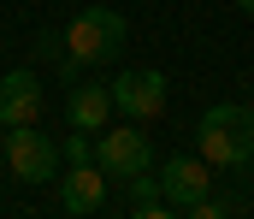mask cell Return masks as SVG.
I'll list each match as a JSON object with an SVG mask.
<instances>
[{
  "label": "cell",
  "mask_w": 254,
  "mask_h": 219,
  "mask_svg": "<svg viewBox=\"0 0 254 219\" xmlns=\"http://www.w3.org/2000/svg\"><path fill=\"white\" fill-rule=\"evenodd\" d=\"M195 143H201V160L213 172H254V107L243 101H219L201 113L195 125Z\"/></svg>",
  "instance_id": "cell-1"
},
{
  "label": "cell",
  "mask_w": 254,
  "mask_h": 219,
  "mask_svg": "<svg viewBox=\"0 0 254 219\" xmlns=\"http://www.w3.org/2000/svg\"><path fill=\"white\" fill-rule=\"evenodd\" d=\"M125 42H130L125 12H113V6H83V12L71 18V30H65V77H77L83 66H113V60L125 54Z\"/></svg>",
  "instance_id": "cell-2"
},
{
  "label": "cell",
  "mask_w": 254,
  "mask_h": 219,
  "mask_svg": "<svg viewBox=\"0 0 254 219\" xmlns=\"http://www.w3.org/2000/svg\"><path fill=\"white\" fill-rule=\"evenodd\" d=\"M6 166H12V178L18 184H54L60 178V143L48 137V131H36V125H18V131H6Z\"/></svg>",
  "instance_id": "cell-3"
},
{
  "label": "cell",
  "mask_w": 254,
  "mask_h": 219,
  "mask_svg": "<svg viewBox=\"0 0 254 219\" xmlns=\"http://www.w3.org/2000/svg\"><path fill=\"white\" fill-rule=\"evenodd\" d=\"M95 166L107 172V178H136V172H154V143L142 137V125L130 119V125H107V131H95Z\"/></svg>",
  "instance_id": "cell-4"
},
{
  "label": "cell",
  "mask_w": 254,
  "mask_h": 219,
  "mask_svg": "<svg viewBox=\"0 0 254 219\" xmlns=\"http://www.w3.org/2000/svg\"><path fill=\"white\" fill-rule=\"evenodd\" d=\"M107 89H113V113H125L136 125H154L166 113V77L160 72H119Z\"/></svg>",
  "instance_id": "cell-5"
},
{
  "label": "cell",
  "mask_w": 254,
  "mask_h": 219,
  "mask_svg": "<svg viewBox=\"0 0 254 219\" xmlns=\"http://www.w3.org/2000/svg\"><path fill=\"white\" fill-rule=\"evenodd\" d=\"M207 172H213V166L195 160V154H172V160H160V196L172 202V214H190L195 202L213 196V178H207Z\"/></svg>",
  "instance_id": "cell-6"
},
{
  "label": "cell",
  "mask_w": 254,
  "mask_h": 219,
  "mask_svg": "<svg viewBox=\"0 0 254 219\" xmlns=\"http://www.w3.org/2000/svg\"><path fill=\"white\" fill-rule=\"evenodd\" d=\"M101 208H107V172H101L95 160L71 166V172L60 178V214L89 219V214H101Z\"/></svg>",
  "instance_id": "cell-7"
},
{
  "label": "cell",
  "mask_w": 254,
  "mask_h": 219,
  "mask_svg": "<svg viewBox=\"0 0 254 219\" xmlns=\"http://www.w3.org/2000/svg\"><path fill=\"white\" fill-rule=\"evenodd\" d=\"M42 77L36 72H6L0 77V125L18 131V125H36L42 119Z\"/></svg>",
  "instance_id": "cell-8"
},
{
  "label": "cell",
  "mask_w": 254,
  "mask_h": 219,
  "mask_svg": "<svg viewBox=\"0 0 254 219\" xmlns=\"http://www.w3.org/2000/svg\"><path fill=\"white\" fill-rule=\"evenodd\" d=\"M65 125L71 131H107L113 125V89L107 83H77L71 95H65Z\"/></svg>",
  "instance_id": "cell-9"
},
{
  "label": "cell",
  "mask_w": 254,
  "mask_h": 219,
  "mask_svg": "<svg viewBox=\"0 0 254 219\" xmlns=\"http://www.w3.org/2000/svg\"><path fill=\"white\" fill-rule=\"evenodd\" d=\"M125 184H130V214H136V219H166V214H172V202L160 196V178L136 172V178H125Z\"/></svg>",
  "instance_id": "cell-10"
},
{
  "label": "cell",
  "mask_w": 254,
  "mask_h": 219,
  "mask_svg": "<svg viewBox=\"0 0 254 219\" xmlns=\"http://www.w3.org/2000/svg\"><path fill=\"white\" fill-rule=\"evenodd\" d=\"M60 160H71V166H83V160H95V137H89V131H77V137H65Z\"/></svg>",
  "instance_id": "cell-11"
},
{
  "label": "cell",
  "mask_w": 254,
  "mask_h": 219,
  "mask_svg": "<svg viewBox=\"0 0 254 219\" xmlns=\"http://www.w3.org/2000/svg\"><path fill=\"white\" fill-rule=\"evenodd\" d=\"M237 12H249V18H254V0H237Z\"/></svg>",
  "instance_id": "cell-12"
},
{
  "label": "cell",
  "mask_w": 254,
  "mask_h": 219,
  "mask_svg": "<svg viewBox=\"0 0 254 219\" xmlns=\"http://www.w3.org/2000/svg\"><path fill=\"white\" fill-rule=\"evenodd\" d=\"M0 148H6V125H0Z\"/></svg>",
  "instance_id": "cell-13"
}]
</instances>
